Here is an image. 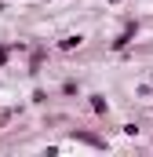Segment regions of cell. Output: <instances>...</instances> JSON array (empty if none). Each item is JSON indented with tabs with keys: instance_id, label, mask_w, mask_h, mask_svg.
I'll return each instance as SVG.
<instances>
[{
	"instance_id": "4",
	"label": "cell",
	"mask_w": 153,
	"mask_h": 157,
	"mask_svg": "<svg viewBox=\"0 0 153 157\" xmlns=\"http://www.w3.org/2000/svg\"><path fill=\"white\" fill-rule=\"evenodd\" d=\"M76 139H84V143H91V146H99V150H102V146H106V143H102V139H95V135H88V132H76Z\"/></svg>"
},
{
	"instance_id": "5",
	"label": "cell",
	"mask_w": 153,
	"mask_h": 157,
	"mask_svg": "<svg viewBox=\"0 0 153 157\" xmlns=\"http://www.w3.org/2000/svg\"><path fill=\"white\" fill-rule=\"evenodd\" d=\"M40 62H44V51H40V48H37V51H33V59H29V70H33V73H37V70H40Z\"/></svg>"
},
{
	"instance_id": "2",
	"label": "cell",
	"mask_w": 153,
	"mask_h": 157,
	"mask_svg": "<svg viewBox=\"0 0 153 157\" xmlns=\"http://www.w3.org/2000/svg\"><path fill=\"white\" fill-rule=\"evenodd\" d=\"M91 113H99V117H106V113H110V102H106L102 95H91Z\"/></svg>"
},
{
	"instance_id": "1",
	"label": "cell",
	"mask_w": 153,
	"mask_h": 157,
	"mask_svg": "<svg viewBox=\"0 0 153 157\" xmlns=\"http://www.w3.org/2000/svg\"><path fill=\"white\" fill-rule=\"evenodd\" d=\"M135 37H139V22H135V18H128V22H124V29L113 37V51H124Z\"/></svg>"
},
{
	"instance_id": "6",
	"label": "cell",
	"mask_w": 153,
	"mask_h": 157,
	"mask_svg": "<svg viewBox=\"0 0 153 157\" xmlns=\"http://www.w3.org/2000/svg\"><path fill=\"white\" fill-rule=\"evenodd\" d=\"M7 55H11V51H7V48H4V44H0V66H4V62H7Z\"/></svg>"
},
{
	"instance_id": "3",
	"label": "cell",
	"mask_w": 153,
	"mask_h": 157,
	"mask_svg": "<svg viewBox=\"0 0 153 157\" xmlns=\"http://www.w3.org/2000/svg\"><path fill=\"white\" fill-rule=\"evenodd\" d=\"M80 40H84V37H62V51H73V48H80Z\"/></svg>"
},
{
	"instance_id": "7",
	"label": "cell",
	"mask_w": 153,
	"mask_h": 157,
	"mask_svg": "<svg viewBox=\"0 0 153 157\" xmlns=\"http://www.w3.org/2000/svg\"><path fill=\"white\" fill-rule=\"evenodd\" d=\"M110 4H120V0H110Z\"/></svg>"
}]
</instances>
